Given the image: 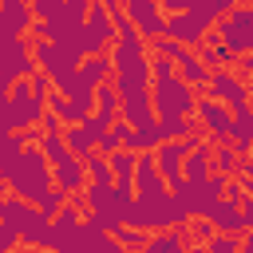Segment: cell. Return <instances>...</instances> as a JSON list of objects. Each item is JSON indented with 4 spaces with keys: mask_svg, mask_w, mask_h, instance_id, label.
Listing matches in <instances>:
<instances>
[{
    "mask_svg": "<svg viewBox=\"0 0 253 253\" xmlns=\"http://www.w3.org/2000/svg\"><path fill=\"white\" fill-rule=\"evenodd\" d=\"M134 158H138V154H130V150H115V154H107L115 186H119V190H130V194H134Z\"/></svg>",
    "mask_w": 253,
    "mask_h": 253,
    "instance_id": "obj_20",
    "label": "cell"
},
{
    "mask_svg": "<svg viewBox=\"0 0 253 253\" xmlns=\"http://www.w3.org/2000/svg\"><path fill=\"white\" fill-rule=\"evenodd\" d=\"M138 253H186V233L182 229H170V233H150L146 245Z\"/></svg>",
    "mask_w": 253,
    "mask_h": 253,
    "instance_id": "obj_22",
    "label": "cell"
},
{
    "mask_svg": "<svg viewBox=\"0 0 253 253\" xmlns=\"http://www.w3.org/2000/svg\"><path fill=\"white\" fill-rule=\"evenodd\" d=\"M12 253H43V249H32V245H16Z\"/></svg>",
    "mask_w": 253,
    "mask_h": 253,
    "instance_id": "obj_33",
    "label": "cell"
},
{
    "mask_svg": "<svg viewBox=\"0 0 253 253\" xmlns=\"http://www.w3.org/2000/svg\"><path fill=\"white\" fill-rule=\"evenodd\" d=\"M111 75H115L111 55H91L79 63V87H87V91H99L103 83H111Z\"/></svg>",
    "mask_w": 253,
    "mask_h": 253,
    "instance_id": "obj_15",
    "label": "cell"
},
{
    "mask_svg": "<svg viewBox=\"0 0 253 253\" xmlns=\"http://www.w3.org/2000/svg\"><path fill=\"white\" fill-rule=\"evenodd\" d=\"M63 202H67V198H63V194H59V190H47V194H43V198H40V202H36V210H40V213H43V217H47V221H51V217H55V213H59V210H63Z\"/></svg>",
    "mask_w": 253,
    "mask_h": 253,
    "instance_id": "obj_28",
    "label": "cell"
},
{
    "mask_svg": "<svg viewBox=\"0 0 253 253\" xmlns=\"http://www.w3.org/2000/svg\"><path fill=\"white\" fill-rule=\"evenodd\" d=\"M237 166H241V158L233 146H213V174L217 178H237Z\"/></svg>",
    "mask_w": 253,
    "mask_h": 253,
    "instance_id": "obj_24",
    "label": "cell"
},
{
    "mask_svg": "<svg viewBox=\"0 0 253 253\" xmlns=\"http://www.w3.org/2000/svg\"><path fill=\"white\" fill-rule=\"evenodd\" d=\"M115 241L123 245V253H138V249L146 245V233H142V229H134V225H123V229L115 233Z\"/></svg>",
    "mask_w": 253,
    "mask_h": 253,
    "instance_id": "obj_27",
    "label": "cell"
},
{
    "mask_svg": "<svg viewBox=\"0 0 253 253\" xmlns=\"http://www.w3.org/2000/svg\"><path fill=\"white\" fill-rule=\"evenodd\" d=\"M4 194H8V182H4V174H0V198H4Z\"/></svg>",
    "mask_w": 253,
    "mask_h": 253,
    "instance_id": "obj_35",
    "label": "cell"
},
{
    "mask_svg": "<svg viewBox=\"0 0 253 253\" xmlns=\"http://www.w3.org/2000/svg\"><path fill=\"white\" fill-rule=\"evenodd\" d=\"M32 213H36V206L20 202L16 194H4V198H0V225H8V229H16V233H20V225H24Z\"/></svg>",
    "mask_w": 253,
    "mask_h": 253,
    "instance_id": "obj_21",
    "label": "cell"
},
{
    "mask_svg": "<svg viewBox=\"0 0 253 253\" xmlns=\"http://www.w3.org/2000/svg\"><path fill=\"white\" fill-rule=\"evenodd\" d=\"M229 146L237 150V158H249V154H253V107H245V111H237V115H233Z\"/></svg>",
    "mask_w": 253,
    "mask_h": 253,
    "instance_id": "obj_18",
    "label": "cell"
},
{
    "mask_svg": "<svg viewBox=\"0 0 253 253\" xmlns=\"http://www.w3.org/2000/svg\"><path fill=\"white\" fill-rule=\"evenodd\" d=\"M194 123H198V130H202V134H210V142H213V146H229L233 115H229L217 99L198 95V99H194Z\"/></svg>",
    "mask_w": 253,
    "mask_h": 253,
    "instance_id": "obj_8",
    "label": "cell"
},
{
    "mask_svg": "<svg viewBox=\"0 0 253 253\" xmlns=\"http://www.w3.org/2000/svg\"><path fill=\"white\" fill-rule=\"evenodd\" d=\"M225 182L229 178H210V182H178L170 194L182 202L186 217H210L217 206H221V194H225Z\"/></svg>",
    "mask_w": 253,
    "mask_h": 253,
    "instance_id": "obj_5",
    "label": "cell"
},
{
    "mask_svg": "<svg viewBox=\"0 0 253 253\" xmlns=\"http://www.w3.org/2000/svg\"><path fill=\"white\" fill-rule=\"evenodd\" d=\"M249 103H253V99H249Z\"/></svg>",
    "mask_w": 253,
    "mask_h": 253,
    "instance_id": "obj_37",
    "label": "cell"
},
{
    "mask_svg": "<svg viewBox=\"0 0 253 253\" xmlns=\"http://www.w3.org/2000/svg\"><path fill=\"white\" fill-rule=\"evenodd\" d=\"M166 36L174 43H182L186 51H198L206 43V36H210V24L190 16V12H178V16H166Z\"/></svg>",
    "mask_w": 253,
    "mask_h": 253,
    "instance_id": "obj_11",
    "label": "cell"
},
{
    "mask_svg": "<svg viewBox=\"0 0 253 253\" xmlns=\"http://www.w3.org/2000/svg\"><path fill=\"white\" fill-rule=\"evenodd\" d=\"M83 166H87V182H91V186H115V178H111V162H107L99 150H95Z\"/></svg>",
    "mask_w": 253,
    "mask_h": 253,
    "instance_id": "obj_25",
    "label": "cell"
},
{
    "mask_svg": "<svg viewBox=\"0 0 253 253\" xmlns=\"http://www.w3.org/2000/svg\"><path fill=\"white\" fill-rule=\"evenodd\" d=\"M174 71H178V79H182V83H186L194 95H206V87H210V75H213V71H210V67L198 59V51H186V55L174 63Z\"/></svg>",
    "mask_w": 253,
    "mask_h": 253,
    "instance_id": "obj_13",
    "label": "cell"
},
{
    "mask_svg": "<svg viewBox=\"0 0 253 253\" xmlns=\"http://www.w3.org/2000/svg\"><path fill=\"white\" fill-rule=\"evenodd\" d=\"M190 217H186V210H182V202L170 194V190H162L158 198H134V229H142L146 237L150 233H170V229H182Z\"/></svg>",
    "mask_w": 253,
    "mask_h": 253,
    "instance_id": "obj_3",
    "label": "cell"
},
{
    "mask_svg": "<svg viewBox=\"0 0 253 253\" xmlns=\"http://www.w3.org/2000/svg\"><path fill=\"white\" fill-rule=\"evenodd\" d=\"M182 233H186V245H210L213 225L206 217H190V225H182Z\"/></svg>",
    "mask_w": 253,
    "mask_h": 253,
    "instance_id": "obj_26",
    "label": "cell"
},
{
    "mask_svg": "<svg viewBox=\"0 0 253 253\" xmlns=\"http://www.w3.org/2000/svg\"><path fill=\"white\" fill-rule=\"evenodd\" d=\"M241 213H245V225L253 229V186H249V198L241 202Z\"/></svg>",
    "mask_w": 253,
    "mask_h": 253,
    "instance_id": "obj_31",
    "label": "cell"
},
{
    "mask_svg": "<svg viewBox=\"0 0 253 253\" xmlns=\"http://www.w3.org/2000/svg\"><path fill=\"white\" fill-rule=\"evenodd\" d=\"M91 119H95L99 126H107V130L119 123V95H115L111 83H103V87L95 91V111H91Z\"/></svg>",
    "mask_w": 253,
    "mask_h": 253,
    "instance_id": "obj_19",
    "label": "cell"
},
{
    "mask_svg": "<svg viewBox=\"0 0 253 253\" xmlns=\"http://www.w3.org/2000/svg\"><path fill=\"white\" fill-rule=\"evenodd\" d=\"M213 40H221V47L241 59V55H253V4H233V12L225 20H217L210 28Z\"/></svg>",
    "mask_w": 253,
    "mask_h": 253,
    "instance_id": "obj_4",
    "label": "cell"
},
{
    "mask_svg": "<svg viewBox=\"0 0 253 253\" xmlns=\"http://www.w3.org/2000/svg\"><path fill=\"white\" fill-rule=\"evenodd\" d=\"M20 245H32V249H43V253H51V221L36 210L24 225H20Z\"/></svg>",
    "mask_w": 253,
    "mask_h": 253,
    "instance_id": "obj_17",
    "label": "cell"
},
{
    "mask_svg": "<svg viewBox=\"0 0 253 253\" xmlns=\"http://www.w3.org/2000/svg\"><path fill=\"white\" fill-rule=\"evenodd\" d=\"M245 198H249V186H245L241 178H229V182H225L221 202H229V206H237V210H241V202H245Z\"/></svg>",
    "mask_w": 253,
    "mask_h": 253,
    "instance_id": "obj_29",
    "label": "cell"
},
{
    "mask_svg": "<svg viewBox=\"0 0 253 253\" xmlns=\"http://www.w3.org/2000/svg\"><path fill=\"white\" fill-rule=\"evenodd\" d=\"M206 95H210V99H217L229 115H237V111L253 107V103H249V95H253V91H249V83H245L237 71H229V67H221V71H213V75H210Z\"/></svg>",
    "mask_w": 253,
    "mask_h": 253,
    "instance_id": "obj_7",
    "label": "cell"
},
{
    "mask_svg": "<svg viewBox=\"0 0 253 253\" xmlns=\"http://www.w3.org/2000/svg\"><path fill=\"white\" fill-rule=\"evenodd\" d=\"M4 182H8V194H16V198L28 202V206H36L47 190H55V182H51V162L43 158L40 146H28V150L12 162V170L4 174Z\"/></svg>",
    "mask_w": 253,
    "mask_h": 253,
    "instance_id": "obj_2",
    "label": "cell"
},
{
    "mask_svg": "<svg viewBox=\"0 0 253 253\" xmlns=\"http://www.w3.org/2000/svg\"><path fill=\"white\" fill-rule=\"evenodd\" d=\"M32 63H36V71L51 83V95L67 99V95L79 91V63H83V59H79L75 51L59 47V43H51V40H32Z\"/></svg>",
    "mask_w": 253,
    "mask_h": 253,
    "instance_id": "obj_1",
    "label": "cell"
},
{
    "mask_svg": "<svg viewBox=\"0 0 253 253\" xmlns=\"http://www.w3.org/2000/svg\"><path fill=\"white\" fill-rule=\"evenodd\" d=\"M233 63H241V75H253V55H241V59H233Z\"/></svg>",
    "mask_w": 253,
    "mask_h": 253,
    "instance_id": "obj_32",
    "label": "cell"
},
{
    "mask_svg": "<svg viewBox=\"0 0 253 253\" xmlns=\"http://www.w3.org/2000/svg\"><path fill=\"white\" fill-rule=\"evenodd\" d=\"M0 253H8V245H4V241H0Z\"/></svg>",
    "mask_w": 253,
    "mask_h": 253,
    "instance_id": "obj_36",
    "label": "cell"
},
{
    "mask_svg": "<svg viewBox=\"0 0 253 253\" xmlns=\"http://www.w3.org/2000/svg\"><path fill=\"white\" fill-rule=\"evenodd\" d=\"M28 28H32V8L24 0H0V43L24 40Z\"/></svg>",
    "mask_w": 253,
    "mask_h": 253,
    "instance_id": "obj_12",
    "label": "cell"
},
{
    "mask_svg": "<svg viewBox=\"0 0 253 253\" xmlns=\"http://www.w3.org/2000/svg\"><path fill=\"white\" fill-rule=\"evenodd\" d=\"M0 126L12 134V107H8V95H0Z\"/></svg>",
    "mask_w": 253,
    "mask_h": 253,
    "instance_id": "obj_30",
    "label": "cell"
},
{
    "mask_svg": "<svg viewBox=\"0 0 253 253\" xmlns=\"http://www.w3.org/2000/svg\"><path fill=\"white\" fill-rule=\"evenodd\" d=\"M186 253H206V245H186Z\"/></svg>",
    "mask_w": 253,
    "mask_h": 253,
    "instance_id": "obj_34",
    "label": "cell"
},
{
    "mask_svg": "<svg viewBox=\"0 0 253 253\" xmlns=\"http://www.w3.org/2000/svg\"><path fill=\"white\" fill-rule=\"evenodd\" d=\"M210 225H213V233H225V237H245L249 233V225H245V213L237 210V206H229V202H221L210 217H206Z\"/></svg>",
    "mask_w": 253,
    "mask_h": 253,
    "instance_id": "obj_14",
    "label": "cell"
},
{
    "mask_svg": "<svg viewBox=\"0 0 253 253\" xmlns=\"http://www.w3.org/2000/svg\"><path fill=\"white\" fill-rule=\"evenodd\" d=\"M213 178V146H194L182 166V182H210Z\"/></svg>",
    "mask_w": 253,
    "mask_h": 253,
    "instance_id": "obj_16",
    "label": "cell"
},
{
    "mask_svg": "<svg viewBox=\"0 0 253 253\" xmlns=\"http://www.w3.org/2000/svg\"><path fill=\"white\" fill-rule=\"evenodd\" d=\"M123 12H126V20L134 24V32H138L146 43L166 36V16L158 12V4H154V0H126V4H123Z\"/></svg>",
    "mask_w": 253,
    "mask_h": 253,
    "instance_id": "obj_10",
    "label": "cell"
},
{
    "mask_svg": "<svg viewBox=\"0 0 253 253\" xmlns=\"http://www.w3.org/2000/svg\"><path fill=\"white\" fill-rule=\"evenodd\" d=\"M198 59H202L210 71H221L225 63H233V55H229V51L221 47V40H213V36H206V43L198 47Z\"/></svg>",
    "mask_w": 253,
    "mask_h": 253,
    "instance_id": "obj_23",
    "label": "cell"
},
{
    "mask_svg": "<svg viewBox=\"0 0 253 253\" xmlns=\"http://www.w3.org/2000/svg\"><path fill=\"white\" fill-rule=\"evenodd\" d=\"M36 63H32V40H12L0 43V95H8L20 79H32Z\"/></svg>",
    "mask_w": 253,
    "mask_h": 253,
    "instance_id": "obj_6",
    "label": "cell"
},
{
    "mask_svg": "<svg viewBox=\"0 0 253 253\" xmlns=\"http://www.w3.org/2000/svg\"><path fill=\"white\" fill-rule=\"evenodd\" d=\"M194 146H202V134L178 138V142H162V146L154 150V166H158V178L166 182V190H174V186L182 182V166H186V154H190Z\"/></svg>",
    "mask_w": 253,
    "mask_h": 253,
    "instance_id": "obj_9",
    "label": "cell"
}]
</instances>
